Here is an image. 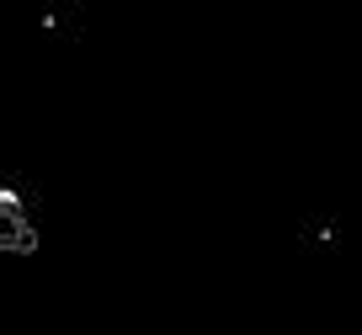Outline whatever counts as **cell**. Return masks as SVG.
<instances>
[{
  "label": "cell",
  "instance_id": "cell-1",
  "mask_svg": "<svg viewBox=\"0 0 362 335\" xmlns=\"http://www.w3.org/2000/svg\"><path fill=\"white\" fill-rule=\"evenodd\" d=\"M37 245V235H33V223H6V250H16V256H27V250Z\"/></svg>",
  "mask_w": 362,
  "mask_h": 335
},
{
  "label": "cell",
  "instance_id": "cell-2",
  "mask_svg": "<svg viewBox=\"0 0 362 335\" xmlns=\"http://www.w3.org/2000/svg\"><path fill=\"white\" fill-rule=\"evenodd\" d=\"M0 213H6V223H16L22 218V197H16V192H0Z\"/></svg>",
  "mask_w": 362,
  "mask_h": 335
}]
</instances>
